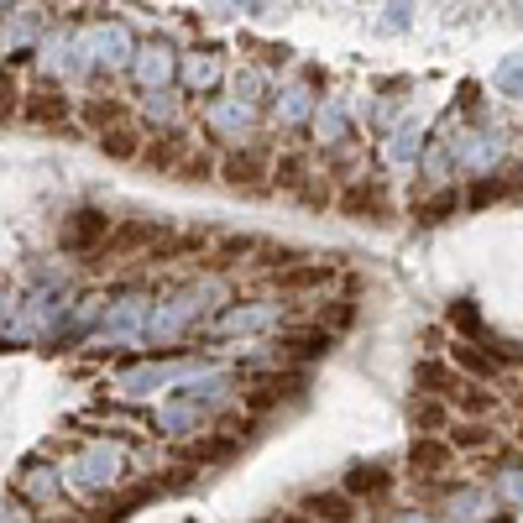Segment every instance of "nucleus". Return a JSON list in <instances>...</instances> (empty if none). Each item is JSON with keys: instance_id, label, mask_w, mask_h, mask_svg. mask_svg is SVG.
Returning <instances> with one entry per match:
<instances>
[{"instance_id": "1", "label": "nucleus", "mask_w": 523, "mask_h": 523, "mask_svg": "<svg viewBox=\"0 0 523 523\" xmlns=\"http://www.w3.org/2000/svg\"><path fill=\"white\" fill-rule=\"evenodd\" d=\"M68 476H74L79 487H89V492L116 487L121 476H126V456H121L116 445H89V450H79V456L68 461Z\"/></svg>"}, {"instance_id": "2", "label": "nucleus", "mask_w": 523, "mask_h": 523, "mask_svg": "<svg viewBox=\"0 0 523 523\" xmlns=\"http://www.w3.org/2000/svg\"><path fill=\"white\" fill-rule=\"evenodd\" d=\"M84 53H95V63L100 68H121V63H131V32L121 27V21H105V27H95L84 37Z\"/></svg>"}, {"instance_id": "3", "label": "nucleus", "mask_w": 523, "mask_h": 523, "mask_svg": "<svg viewBox=\"0 0 523 523\" xmlns=\"http://www.w3.org/2000/svg\"><path fill=\"white\" fill-rule=\"evenodd\" d=\"M110 236V220L100 215V210H79L74 220L63 225V252H74V257H84V252H95V246Z\"/></svg>"}, {"instance_id": "4", "label": "nucleus", "mask_w": 523, "mask_h": 523, "mask_svg": "<svg viewBox=\"0 0 523 523\" xmlns=\"http://www.w3.org/2000/svg\"><path fill=\"white\" fill-rule=\"evenodd\" d=\"M131 74L142 89H163L173 79V53L163 48V42H147V48L131 53Z\"/></svg>"}, {"instance_id": "5", "label": "nucleus", "mask_w": 523, "mask_h": 523, "mask_svg": "<svg viewBox=\"0 0 523 523\" xmlns=\"http://www.w3.org/2000/svg\"><path fill=\"white\" fill-rule=\"evenodd\" d=\"M199 414H204V408L194 398L173 393L163 408H157V429H163V435H189V429H199Z\"/></svg>"}, {"instance_id": "6", "label": "nucleus", "mask_w": 523, "mask_h": 523, "mask_svg": "<svg viewBox=\"0 0 523 523\" xmlns=\"http://www.w3.org/2000/svg\"><path fill=\"white\" fill-rule=\"evenodd\" d=\"M27 121H37V126L68 121V95H58V89H32L27 95Z\"/></svg>"}, {"instance_id": "7", "label": "nucleus", "mask_w": 523, "mask_h": 523, "mask_svg": "<svg viewBox=\"0 0 523 523\" xmlns=\"http://www.w3.org/2000/svg\"><path fill=\"white\" fill-rule=\"evenodd\" d=\"M142 325H147V304L142 299L116 304V309H110V320H105V330L116 335V340H136V335H142Z\"/></svg>"}, {"instance_id": "8", "label": "nucleus", "mask_w": 523, "mask_h": 523, "mask_svg": "<svg viewBox=\"0 0 523 523\" xmlns=\"http://www.w3.org/2000/svg\"><path fill=\"white\" fill-rule=\"evenodd\" d=\"M163 382H173V367H136V372H121V377H116V388H121L126 398H142V393H152V388H163Z\"/></svg>"}, {"instance_id": "9", "label": "nucleus", "mask_w": 523, "mask_h": 523, "mask_svg": "<svg viewBox=\"0 0 523 523\" xmlns=\"http://www.w3.org/2000/svg\"><path fill=\"white\" fill-rule=\"evenodd\" d=\"M210 126H215V131L241 136L246 126H252V105H241V100H220V105H210Z\"/></svg>"}, {"instance_id": "10", "label": "nucleus", "mask_w": 523, "mask_h": 523, "mask_svg": "<svg viewBox=\"0 0 523 523\" xmlns=\"http://www.w3.org/2000/svg\"><path fill=\"white\" fill-rule=\"evenodd\" d=\"M272 320H278V314H272V309H257V304H252V309H225V314H220V330L252 335V330H267Z\"/></svg>"}, {"instance_id": "11", "label": "nucleus", "mask_w": 523, "mask_h": 523, "mask_svg": "<svg viewBox=\"0 0 523 523\" xmlns=\"http://www.w3.org/2000/svg\"><path fill=\"white\" fill-rule=\"evenodd\" d=\"M21 497H32V503H53V497H58V476L48 466H27V471H21Z\"/></svg>"}, {"instance_id": "12", "label": "nucleus", "mask_w": 523, "mask_h": 523, "mask_svg": "<svg viewBox=\"0 0 523 523\" xmlns=\"http://www.w3.org/2000/svg\"><path fill=\"white\" fill-rule=\"evenodd\" d=\"M220 173H225V184H257L262 178V152H231Z\"/></svg>"}, {"instance_id": "13", "label": "nucleus", "mask_w": 523, "mask_h": 523, "mask_svg": "<svg viewBox=\"0 0 523 523\" xmlns=\"http://www.w3.org/2000/svg\"><path fill=\"white\" fill-rule=\"evenodd\" d=\"M220 79V58L215 53H194L189 63H184V84L189 89H210Z\"/></svg>"}, {"instance_id": "14", "label": "nucleus", "mask_w": 523, "mask_h": 523, "mask_svg": "<svg viewBox=\"0 0 523 523\" xmlns=\"http://www.w3.org/2000/svg\"><path fill=\"white\" fill-rule=\"evenodd\" d=\"M340 210L346 215H382V189L377 184H356L346 199H340Z\"/></svg>"}, {"instance_id": "15", "label": "nucleus", "mask_w": 523, "mask_h": 523, "mask_svg": "<svg viewBox=\"0 0 523 523\" xmlns=\"http://www.w3.org/2000/svg\"><path fill=\"white\" fill-rule=\"evenodd\" d=\"M346 487H351L356 497H377V492H388V476H382L377 466H356V471L346 476Z\"/></svg>"}, {"instance_id": "16", "label": "nucleus", "mask_w": 523, "mask_h": 523, "mask_svg": "<svg viewBox=\"0 0 523 523\" xmlns=\"http://www.w3.org/2000/svg\"><path fill=\"white\" fill-rule=\"evenodd\" d=\"M492 84L503 89V95H523V53H513V58H503V63H497Z\"/></svg>"}, {"instance_id": "17", "label": "nucleus", "mask_w": 523, "mask_h": 523, "mask_svg": "<svg viewBox=\"0 0 523 523\" xmlns=\"http://www.w3.org/2000/svg\"><path fill=\"white\" fill-rule=\"evenodd\" d=\"M105 157H121V163H126V157H136V131L131 126H105Z\"/></svg>"}, {"instance_id": "18", "label": "nucleus", "mask_w": 523, "mask_h": 523, "mask_svg": "<svg viewBox=\"0 0 523 523\" xmlns=\"http://www.w3.org/2000/svg\"><path fill=\"white\" fill-rule=\"evenodd\" d=\"M178 157H184V136H173V131L163 136V142L147 147V163H152V168H173Z\"/></svg>"}, {"instance_id": "19", "label": "nucleus", "mask_w": 523, "mask_h": 523, "mask_svg": "<svg viewBox=\"0 0 523 523\" xmlns=\"http://www.w3.org/2000/svg\"><path fill=\"white\" fill-rule=\"evenodd\" d=\"M445 461H450V450L435 445V440H424V445L408 450V466H414V471H435V466H445Z\"/></svg>"}, {"instance_id": "20", "label": "nucleus", "mask_w": 523, "mask_h": 523, "mask_svg": "<svg viewBox=\"0 0 523 523\" xmlns=\"http://www.w3.org/2000/svg\"><path fill=\"white\" fill-rule=\"evenodd\" d=\"M304 513H314V518H351V503H346V497H309Z\"/></svg>"}, {"instance_id": "21", "label": "nucleus", "mask_w": 523, "mask_h": 523, "mask_svg": "<svg viewBox=\"0 0 523 523\" xmlns=\"http://www.w3.org/2000/svg\"><path fill=\"white\" fill-rule=\"evenodd\" d=\"M283 121H288V126H304V121H309V89H288Z\"/></svg>"}, {"instance_id": "22", "label": "nucleus", "mask_w": 523, "mask_h": 523, "mask_svg": "<svg viewBox=\"0 0 523 523\" xmlns=\"http://www.w3.org/2000/svg\"><path fill=\"white\" fill-rule=\"evenodd\" d=\"M157 241V225H126V231L116 236V252H136V246Z\"/></svg>"}, {"instance_id": "23", "label": "nucleus", "mask_w": 523, "mask_h": 523, "mask_svg": "<svg viewBox=\"0 0 523 523\" xmlns=\"http://www.w3.org/2000/svg\"><path fill=\"white\" fill-rule=\"evenodd\" d=\"M320 136H325V142H340V136H346V110H340V105L320 110Z\"/></svg>"}, {"instance_id": "24", "label": "nucleus", "mask_w": 523, "mask_h": 523, "mask_svg": "<svg viewBox=\"0 0 523 523\" xmlns=\"http://www.w3.org/2000/svg\"><path fill=\"white\" fill-rule=\"evenodd\" d=\"M450 325H461L466 335H476V330H482V314H476L471 299H461V304H450Z\"/></svg>"}, {"instance_id": "25", "label": "nucleus", "mask_w": 523, "mask_h": 523, "mask_svg": "<svg viewBox=\"0 0 523 523\" xmlns=\"http://www.w3.org/2000/svg\"><path fill=\"white\" fill-rule=\"evenodd\" d=\"M116 116H121V105H110V100H89L84 105V121L89 126H116Z\"/></svg>"}, {"instance_id": "26", "label": "nucleus", "mask_w": 523, "mask_h": 523, "mask_svg": "<svg viewBox=\"0 0 523 523\" xmlns=\"http://www.w3.org/2000/svg\"><path fill=\"white\" fill-rule=\"evenodd\" d=\"M16 116V74L11 68H0V121Z\"/></svg>"}, {"instance_id": "27", "label": "nucleus", "mask_w": 523, "mask_h": 523, "mask_svg": "<svg viewBox=\"0 0 523 523\" xmlns=\"http://www.w3.org/2000/svg\"><path fill=\"white\" fill-rule=\"evenodd\" d=\"M450 210H456V194H450V189H445V194H435V199H429V204H424V210H419V215H424L429 225H440V220H445Z\"/></svg>"}, {"instance_id": "28", "label": "nucleus", "mask_w": 523, "mask_h": 523, "mask_svg": "<svg viewBox=\"0 0 523 523\" xmlns=\"http://www.w3.org/2000/svg\"><path fill=\"white\" fill-rule=\"evenodd\" d=\"M278 184H288V189L304 184V163H299V157H283V163H278Z\"/></svg>"}, {"instance_id": "29", "label": "nucleus", "mask_w": 523, "mask_h": 523, "mask_svg": "<svg viewBox=\"0 0 523 523\" xmlns=\"http://www.w3.org/2000/svg\"><path fill=\"white\" fill-rule=\"evenodd\" d=\"M299 356H320V351H330V335H299V340H288Z\"/></svg>"}, {"instance_id": "30", "label": "nucleus", "mask_w": 523, "mask_h": 523, "mask_svg": "<svg viewBox=\"0 0 523 523\" xmlns=\"http://www.w3.org/2000/svg\"><path fill=\"white\" fill-rule=\"evenodd\" d=\"M414 152H419V131L408 126V131H398V142H393V157L403 163V157H414Z\"/></svg>"}, {"instance_id": "31", "label": "nucleus", "mask_w": 523, "mask_h": 523, "mask_svg": "<svg viewBox=\"0 0 523 523\" xmlns=\"http://www.w3.org/2000/svg\"><path fill=\"white\" fill-rule=\"evenodd\" d=\"M456 356L466 361V367H471V372H482V377H492V356H476L471 346H456Z\"/></svg>"}, {"instance_id": "32", "label": "nucleus", "mask_w": 523, "mask_h": 523, "mask_svg": "<svg viewBox=\"0 0 523 523\" xmlns=\"http://www.w3.org/2000/svg\"><path fill=\"white\" fill-rule=\"evenodd\" d=\"M257 89H262V79H257V74H236V100H262Z\"/></svg>"}, {"instance_id": "33", "label": "nucleus", "mask_w": 523, "mask_h": 523, "mask_svg": "<svg viewBox=\"0 0 523 523\" xmlns=\"http://www.w3.org/2000/svg\"><path fill=\"white\" fill-rule=\"evenodd\" d=\"M414 377L424 382V388H440V382H445V367H435V361H424V367H419Z\"/></svg>"}, {"instance_id": "34", "label": "nucleus", "mask_w": 523, "mask_h": 523, "mask_svg": "<svg viewBox=\"0 0 523 523\" xmlns=\"http://www.w3.org/2000/svg\"><path fill=\"white\" fill-rule=\"evenodd\" d=\"M408 16H414V0H393V6H388V27H403Z\"/></svg>"}, {"instance_id": "35", "label": "nucleus", "mask_w": 523, "mask_h": 523, "mask_svg": "<svg viewBox=\"0 0 523 523\" xmlns=\"http://www.w3.org/2000/svg\"><path fill=\"white\" fill-rule=\"evenodd\" d=\"M414 419H419V424H440L445 414H440V408H435V403H419V408H414Z\"/></svg>"}, {"instance_id": "36", "label": "nucleus", "mask_w": 523, "mask_h": 523, "mask_svg": "<svg viewBox=\"0 0 523 523\" xmlns=\"http://www.w3.org/2000/svg\"><path fill=\"white\" fill-rule=\"evenodd\" d=\"M497 194H503V184H476L471 199H476V204H487V199H497Z\"/></svg>"}, {"instance_id": "37", "label": "nucleus", "mask_w": 523, "mask_h": 523, "mask_svg": "<svg viewBox=\"0 0 523 523\" xmlns=\"http://www.w3.org/2000/svg\"><path fill=\"white\" fill-rule=\"evenodd\" d=\"M456 440H461V445H487V429H461Z\"/></svg>"}, {"instance_id": "38", "label": "nucleus", "mask_w": 523, "mask_h": 523, "mask_svg": "<svg viewBox=\"0 0 523 523\" xmlns=\"http://www.w3.org/2000/svg\"><path fill=\"white\" fill-rule=\"evenodd\" d=\"M236 6H246V11H257V6H262V0H236Z\"/></svg>"}, {"instance_id": "39", "label": "nucleus", "mask_w": 523, "mask_h": 523, "mask_svg": "<svg viewBox=\"0 0 523 523\" xmlns=\"http://www.w3.org/2000/svg\"><path fill=\"white\" fill-rule=\"evenodd\" d=\"M0 6H6V0H0Z\"/></svg>"}]
</instances>
